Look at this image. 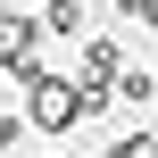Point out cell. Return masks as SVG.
Instances as JSON below:
<instances>
[{"label":"cell","mask_w":158,"mask_h":158,"mask_svg":"<svg viewBox=\"0 0 158 158\" xmlns=\"http://www.w3.org/2000/svg\"><path fill=\"white\" fill-rule=\"evenodd\" d=\"M117 8H125L133 25H150V33H158V0H117Z\"/></svg>","instance_id":"5b68a950"},{"label":"cell","mask_w":158,"mask_h":158,"mask_svg":"<svg viewBox=\"0 0 158 158\" xmlns=\"http://www.w3.org/2000/svg\"><path fill=\"white\" fill-rule=\"evenodd\" d=\"M117 75H125V67H117V50H108V42H92V50H83V83L100 92V83H117Z\"/></svg>","instance_id":"7a4b0ae2"},{"label":"cell","mask_w":158,"mask_h":158,"mask_svg":"<svg viewBox=\"0 0 158 158\" xmlns=\"http://www.w3.org/2000/svg\"><path fill=\"white\" fill-rule=\"evenodd\" d=\"M83 108H92V100H83V83H58V75H42V83H33V125H42V133H67Z\"/></svg>","instance_id":"6da1fadb"},{"label":"cell","mask_w":158,"mask_h":158,"mask_svg":"<svg viewBox=\"0 0 158 158\" xmlns=\"http://www.w3.org/2000/svg\"><path fill=\"white\" fill-rule=\"evenodd\" d=\"M42 33H83V0H50L42 8Z\"/></svg>","instance_id":"3957f363"},{"label":"cell","mask_w":158,"mask_h":158,"mask_svg":"<svg viewBox=\"0 0 158 158\" xmlns=\"http://www.w3.org/2000/svg\"><path fill=\"white\" fill-rule=\"evenodd\" d=\"M108 158H158V142H150V133H125V142H117Z\"/></svg>","instance_id":"277c9868"}]
</instances>
